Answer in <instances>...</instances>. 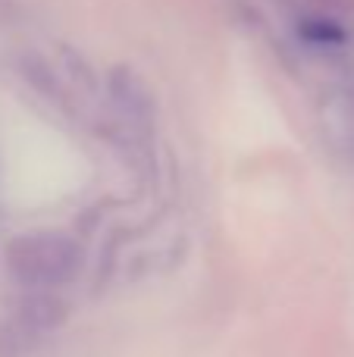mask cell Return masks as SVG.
Wrapping results in <instances>:
<instances>
[{
    "mask_svg": "<svg viewBox=\"0 0 354 357\" xmlns=\"http://www.w3.org/2000/svg\"><path fill=\"white\" fill-rule=\"evenodd\" d=\"M6 266L22 285H60L79 266V245L60 232L19 235L6 248Z\"/></svg>",
    "mask_w": 354,
    "mask_h": 357,
    "instance_id": "1",
    "label": "cell"
},
{
    "mask_svg": "<svg viewBox=\"0 0 354 357\" xmlns=\"http://www.w3.org/2000/svg\"><path fill=\"white\" fill-rule=\"evenodd\" d=\"M339 132H342V148L354 157V91L342 98V113H339Z\"/></svg>",
    "mask_w": 354,
    "mask_h": 357,
    "instance_id": "4",
    "label": "cell"
},
{
    "mask_svg": "<svg viewBox=\"0 0 354 357\" xmlns=\"http://www.w3.org/2000/svg\"><path fill=\"white\" fill-rule=\"evenodd\" d=\"M314 3L323 6V13H354V0H314Z\"/></svg>",
    "mask_w": 354,
    "mask_h": 357,
    "instance_id": "5",
    "label": "cell"
},
{
    "mask_svg": "<svg viewBox=\"0 0 354 357\" xmlns=\"http://www.w3.org/2000/svg\"><path fill=\"white\" fill-rule=\"evenodd\" d=\"M110 91H113V98H116V104L123 107L132 119H138V123H148L151 119L154 100H151L144 82L138 79L132 69H116V73L110 75Z\"/></svg>",
    "mask_w": 354,
    "mask_h": 357,
    "instance_id": "2",
    "label": "cell"
},
{
    "mask_svg": "<svg viewBox=\"0 0 354 357\" xmlns=\"http://www.w3.org/2000/svg\"><path fill=\"white\" fill-rule=\"evenodd\" d=\"M295 31H298V38L305 44H311V47L336 50V47L348 44V29H345L336 16H330V13H307V16L298 19Z\"/></svg>",
    "mask_w": 354,
    "mask_h": 357,
    "instance_id": "3",
    "label": "cell"
}]
</instances>
